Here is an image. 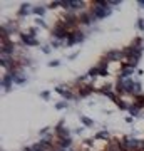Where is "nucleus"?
Masks as SVG:
<instances>
[{
	"label": "nucleus",
	"instance_id": "1",
	"mask_svg": "<svg viewBox=\"0 0 144 151\" xmlns=\"http://www.w3.org/2000/svg\"><path fill=\"white\" fill-rule=\"evenodd\" d=\"M133 87H134V81L133 79H119V82H116V91L119 94H133Z\"/></svg>",
	"mask_w": 144,
	"mask_h": 151
},
{
	"label": "nucleus",
	"instance_id": "2",
	"mask_svg": "<svg viewBox=\"0 0 144 151\" xmlns=\"http://www.w3.org/2000/svg\"><path fill=\"white\" fill-rule=\"evenodd\" d=\"M91 12L94 14L96 19H104V17H107L109 14H111V5L109 7H101V5H97V4H94V7H92Z\"/></svg>",
	"mask_w": 144,
	"mask_h": 151
},
{
	"label": "nucleus",
	"instance_id": "3",
	"mask_svg": "<svg viewBox=\"0 0 144 151\" xmlns=\"http://www.w3.org/2000/svg\"><path fill=\"white\" fill-rule=\"evenodd\" d=\"M20 39L25 45H39V40L35 37H32L30 34H20Z\"/></svg>",
	"mask_w": 144,
	"mask_h": 151
},
{
	"label": "nucleus",
	"instance_id": "4",
	"mask_svg": "<svg viewBox=\"0 0 144 151\" xmlns=\"http://www.w3.org/2000/svg\"><path fill=\"white\" fill-rule=\"evenodd\" d=\"M55 91L59 92L62 97H65V99H74V94L67 89V86H57L55 87Z\"/></svg>",
	"mask_w": 144,
	"mask_h": 151
},
{
	"label": "nucleus",
	"instance_id": "5",
	"mask_svg": "<svg viewBox=\"0 0 144 151\" xmlns=\"http://www.w3.org/2000/svg\"><path fill=\"white\" fill-rule=\"evenodd\" d=\"M77 20H79V19H77L74 14H65L64 19H62V22H64V24H65V25H67L69 29H70V27H74V24H75Z\"/></svg>",
	"mask_w": 144,
	"mask_h": 151
},
{
	"label": "nucleus",
	"instance_id": "6",
	"mask_svg": "<svg viewBox=\"0 0 144 151\" xmlns=\"http://www.w3.org/2000/svg\"><path fill=\"white\" fill-rule=\"evenodd\" d=\"M92 20H96V17H94L92 12H85V14H82L79 17V22H82V24H91Z\"/></svg>",
	"mask_w": 144,
	"mask_h": 151
},
{
	"label": "nucleus",
	"instance_id": "7",
	"mask_svg": "<svg viewBox=\"0 0 144 151\" xmlns=\"http://www.w3.org/2000/svg\"><path fill=\"white\" fill-rule=\"evenodd\" d=\"M12 81H14V77H12L10 74H7L5 77H4V79H2V86H4V89H5V91H10Z\"/></svg>",
	"mask_w": 144,
	"mask_h": 151
},
{
	"label": "nucleus",
	"instance_id": "8",
	"mask_svg": "<svg viewBox=\"0 0 144 151\" xmlns=\"http://www.w3.org/2000/svg\"><path fill=\"white\" fill-rule=\"evenodd\" d=\"M72 145V138H62V139H59V148L60 150H67L69 146Z\"/></svg>",
	"mask_w": 144,
	"mask_h": 151
},
{
	"label": "nucleus",
	"instance_id": "9",
	"mask_svg": "<svg viewBox=\"0 0 144 151\" xmlns=\"http://www.w3.org/2000/svg\"><path fill=\"white\" fill-rule=\"evenodd\" d=\"M94 91V87H92V84H89V86H82L80 87V97H85V96H89V94H91V92Z\"/></svg>",
	"mask_w": 144,
	"mask_h": 151
},
{
	"label": "nucleus",
	"instance_id": "10",
	"mask_svg": "<svg viewBox=\"0 0 144 151\" xmlns=\"http://www.w3.org/2000/svg\"><path fill=\"white\" fill-rule=\"evenodd\" d=\"M131 74H133V67L126 65V67H123V70H121V77H119V79H129Z\"/></svg>",
	"mask_w": 144,
	"mask_h": 151
},
{
	"label": "nucleus",
	"instance_id": "11",
	"mask_svg": "<svg viewBox=\"0 0 144 151\" xmlns=\"http://www.w3.org/2000/svg\"><path fill=\"white\" fill-rule=\"evenodd\" d=\"M32 9H34V7H30L29 4H24V5L20 7V10H19V15H20V17H25L29 12H32Z\"/></svg>",
	"mask_w": 144,
	"mask_h": 151
},
{
	"label": "nucleus",
	"instance_id": "12",
	"mask_svg": "<svg viewBox=\"0 0 144 151\" xmlns=\"http://www.w3.org/2000/svg\"><path fill=\"white\" fill-rule=\"evenodd\" d=\"M139 109H141V108H139V106H138L136 103L131 104V106H128V111H129L131 114H133V116H139V114H141V113H139Z\"/></svg>",
	"mask_w": 144,
	"mask_h": 151
},
{
	"label": "nucleus",
	"instance_id": "13",
	"mask_svg": "<svg viewBox=\"0 0 144 151\" xmlns=\"http://www.w3.org/2000/svg\"><path fill=\"white\" fill-rule=\"evenodd\" d=\"M84 7V2L82 0H70V9H82Z\"/></svg>",
	"mask_w": 144,
	"mask_h": 151
},
{
	"label": "nucleus",
	"instance_id": "14",
	"mask_svg": "<svg viewBox=\"0 0 144 151\" xmlns=\"http://www.w3.org/2000/svg\"><path fill=\"white\" fill-rule=\"evenodd\" d=\"M32 14H35V15H44V14H45V7H42V5L34 7V9H32Z\"/></svg>",
	"mask_w": 144,
	"mask_h": 151
},
{
	"label": "nucleus",
	"instance_id": "15",
	"mask_svg": "<svg viewBox=\"0 0 144 151\" xmlns=\"http://www.w3.org/2000/svg\"><path fill=\"white\" fill-rule=\"evenodd\" d=\"M141 89H143V86H141V82L134 81V87H133V94H141Z\"/></svg>",
	"mask_w": 144,
	"mask_h": 151
},
{
	"label": "nucleus",
	"instance_id": "16",
	"mask_svg": "<svg viewBox=\"0 0 144 151\" xmlns=\"http://www.w3.org/2000/svg\"><path fill=\"white\" fill-rule=\"evenodd\" d=\"M80 121L84 123V126H92V119H89V118H85V116H80Z\"/></svg>",
	"mask_w": 144,
	"mask_h": 151
},
{
	"label": "nucleus",
	"instance_id": "17",
	"mask_svg": "<svg viewBox=\"0 0 144 151\" xmlns=\"http://www.w3.org/2000/svg\"><path fill=\"white\" fill-rule=\"evenodd\" d=\"M136 104L139 108H144V96H136Z\"/></svg>",
	"mask_w": 144,
	"mask_h": 151
},
{
	"label": "nucleus",
	"instance_id": "18",
	"mask_svg": "<svg viewBox=\"0 0 144 151\" xmlns=\"http://www.w3.org/2000/svg\"><path fill=\"white\" fill-rule=\"evenodd\" d=\"M96 138H97V139H101V138H102V139H107V138H109V134H107L106 131H99V133L96 134Z\"/></svg>",
	"mask_w": 144,
	"mask_h": 151
},
{
	"label": "nucleus",
	"instance_id": "19",
	"mask_svg": "<svg viewBox=\"0 0 144 151\" xmlns=\"http://www.w3.org/2000/svg\"><path fill=\"white\" fill-rule=\"evenodd\" d=\"M60 42H62V39H57V37H54V39H52V45H54V47H59Z\"/></svg>",
	"mask_w": 144,
	"mask_h": 151
},
{
	"label": "nucleus",
	"instance_id": "20",
	"mask_svg": "<svg viewBox=\"0 0 144 151\" xmlns=\"http://www.w3.org/2000/svg\"><path fill=\"white\" fill-rule=\"evenodd\" d=\"M55 108H57V109H64V108H67V103H65V101H62V103H57V104H55Z\"/></svg>",
	"mask_w": 144,
	"mask_h": 151
},
{
	"label": "nucleus",
	"instance_id": "21",
	"mask_svg": "<svg viewBox=\"0 0 144 151\" xmlns=\"http://www.w3.org/2000/svg\"><path fill=\"white\" fill-rule=\"evenodd\" d=\"M138 27L141 29V30H144V20H143V19H139V20H138Z\"/></svg>",
	"mask_w": 144,
	"mask_h": 151
},
{
	"label": "nucleus",
	"instance_id": "22",
	"mask_svg": "<svg viewBox=\"0 0 144 151\" xmlns=\"http://www.w3.org/2000/svg\"><path fill=\"white\" fill-rule=\"evenodd\" d=\"M42 50L45 52V54H49V52H50V47H49V45H44V47H42Z\"/></svg>",
	"mask_w": 144,
	"mask_h": 151
},
{
	"label": "nucleus",
	"instance_id": "23",
	"mask_svg": "<svg viewBox=\"0 0 144 151\" xmlns=\"http://www.w3.org/2000/svg\"><path fill=\"white\" fill-rule=\"evenodd\" d=\"M40 96H42L44 99H49V91H44L42 94H40Z\"/></svg>",
	"mask_w": 144,
	"mask_h": 151
},
{
	"label": "nucleus",
	"instance_id": "24",
	"mask_svg": "<svg viewBox=\"0 0 144 151\" xmlns=\"http://www.w3.org/2000/svg\"><path fill=\"white\" fill-rule=\"evenodd\" d=\"M139 5H143V7H144V0H139Z\"/></svg>",
	"mask_w": 144,
	"mask_h": 151
}]
</instances>
